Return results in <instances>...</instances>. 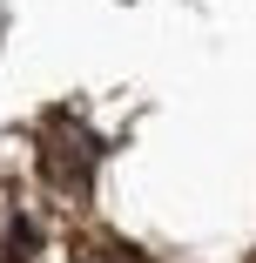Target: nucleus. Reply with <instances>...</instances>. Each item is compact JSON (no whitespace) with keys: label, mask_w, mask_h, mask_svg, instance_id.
<instances>
[{"label":"nucleus","mask_w":256,"mask_h":263,"mask_svg":"<svg viewBox=\"0 0 256 263\" xmlns=\"http://www.w3.org/2000/svg\"><path fill=\"white\" fill-rule=\"evenodd\" d=\"M41 169H47V182H54L61 196H81L88 176H94V142H88L74 122H47V135H41Z\"/></svg>","instance_id":"f257e3e1"},{"label":"nucleus","mask_w":256,"mask_h":263,"mask_svg":"<svg viewBox=\"0 0 256 263\" xmlns=\"http://www.w3.org/2000/svg\"><path fill=\"white\" fill-rule=\"evenodd\" d=\"M74 263H135V250H122V243H94V250H81Z\"/></svg>","instance_id":"f03ea898"},{"label":"nucleus","mask_w":256,"mask_h":263,"mask_svg":"<svg viewBox=\"0 0 256 263\" xmlns=\"http://www.w3.org/2000/svg\"><path fill=\"white\" fill-rule=\"evenodd\" d=\"M0 263H21V256H14V250H7V243H0Z\"/></svg>","instance_id":"7ed1b4c3"}]
</instances>
